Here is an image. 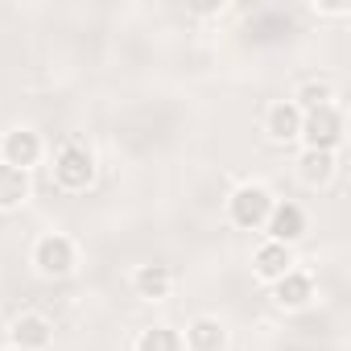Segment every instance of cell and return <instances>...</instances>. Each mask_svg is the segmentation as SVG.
Masks as SVG:
<instances>
[{
	"instance_id": "1",
	"label": "cell",
	"mask_w": 351,
	"mask_h": 351,
	"mask_svg": "<svg viewBox=\"0 0 351 351\" xmlns=\"http://www.w3.org/2000/svg\"><path fill=\"white\" fill-rule=\"evenodd\" d=\"M54 182H58L62 191H87V186L95 182V157H91L87 145L66 141V145L58 149V157H54Z\"/></svg>"
},
{
	"instance_id": "2",
	"label": "cell",
	"mask_w": 351,
	"mask_h": 351,
	"mask_svg": "<svg viewBox=\"0 0 351 351\" xmlns=\"http://www.w3.org/2000/svg\"><path fill=\"white\" fill-rule=\"evenodd\" d=\"M306 149H322V153H335V145L343 141V116L335 104L326 108H314V112H302V132Z\"/></svg>"
},
{
	"instance_id": "3",
	"label": "cell",
	"mask_w": 351,
	"mask_h": 351,
	"mask_svg": "<svg viewBox=\"0 0 351 351\" xmlns=\"http://www.w3.org/2000/svg\"><path fill=\"white\" fill-rule=\"evenodd\" d=\"M269 211H273V199H269V191L256 186V182L240 186V191L228 199V215H232L236 228H265Z\"/></svg>"
},
{
	"instance_id": "4",
	"label": "cell",
	"mask_w": 351,
	"mask_h": 351,
	"mask_svg": "<svg viewBox=\"0 0 351 351\" xmlns=\"http://www.w3.org/2000/svg\"><path fill=\"white\" fill-rule=\"evenodd\" d=\"M34 265H38V273H46V277H66L71 269H75V244L66 240V236H42L38 240V248H34Z\"/></svg>"
},
{
	"instance_id": "5",
	"label": "cell",
	"mask_w": 351,
	"mask_h": 351,
	"mask_svg": "<svg viewBox=\"0 0 351 351\" xmlns=\"http://www.w3.org/2000/svg\"><path fill=\"white\" fill-rule=\"evenodd\" d=\"M265 228H269V240H277V244H285V248H289V244L306 232V215H302V207H298V203H273V211H269Z\"/></svg>"
},
{
	"instance_id": "6",
	"label": "cell",
	"mask_w": 351,
	"mask_h": 351,
	"mask_svg": "<svg viewBox=\"0 0 351 351\" xmlns=\"http://www.w3.org/2000/svg\"><path fill=\"white\" fill-rule=\"evenodd\" d=\"M252 269H256V277L261 281H281L289 269H293V252L285 248V244H277V240H265L261 248H256V256H252Z\"/></svg>"
},
{
	"instance_id": "7",
	"label": "cell",
	"mask_w": 351,
	"mask_h": 351,
	"mask_svg": "<svg viewBox=\"0 0 351 351\" xmlns=\"http://www.w3.org/2000/svg\"><path fill=\"white\" fill-rule=\"evenodd\" d=\"M50 339H54V326H50L42 314H21V318H13V347H21V351H46Z\"/></svg>"
},
{
	"instance_id": "8",
	"label": "cell",
	"mask_w": 351,
	"mask_h": 351,
	"mask_svg": "<svg viewBox=\"0 0 351 351\" xmlns=\"http://www.w3.org/2000/svg\"><path fill=\"white\" fill-rule=\"evenodd\" d=\"M0 153H5V165L29 169V165L42 157V141H38V132H29V128H17V132H9V136H5Z\"/></svg>"
},
{
	"instance_id": "9",
	"label": "cell",
	"mask_w": 351,
	"mask_h": 351,
	"mask_svg": "<svg viewBox=\"0 0 351 351\" xmlns=\"http://www.w3.org/2000/svg\"><path fill=\"white\" fill-rule=\"evenodd\" d=\"M265 132L273 136V141H298V132H302V112L289 104V99H277L269 112H265Z\"/></svg>"
},
{
	"instance_id": "10",
	"label": "cell",
	"mask_w": 351,
	"mask_h": 351,
	"mask_svg": "<svg viewBox=\"0 0 351 351\" xmlns=\"http://www.w3.org/2000/svg\"><path fill=\"white\" fill-rule=\"evenodd\" d=\"M169 285H173V273H169L165 265H141V269L132 273V289H136V298H145V302L169 298Z\"/></svg>"
},
{
	"instance_id": "11",
	"label": "cell",
	"mask_w": 351,
	"mask_h": 351,
	"mask_svg": "<svg viewBox=\"0 0 351 351\" xmlns=\"http://www.w3.org/2000/svg\"><path fill=\"white\" fill-rule=\"evenodd\" d=\"M273 298H277V306H285V310H298V306H306V302L314 298V281H310L306 273L289 269L281 281H273Z\"/></svg>"
},
{
	"instance_id": "12",
	"label": "cell",
	"mask_w": 351,
	"mask_h": 351,
	"mask_svg": "<svg viewBox=\"0 0 351 351\" xmlns=\"http://www.w3.org/2000/svg\"><path fill=\"white\" fill-rule=\"evenodd\" d=\"M29 199V173L0 161V211H13Z\"/></svg>"
},
{
	"instance_id": "13",
	"label": "cell",
	"mask_w": 351,
	"mask_h": 351,
	"mask_svg": "<svg viewBox=\"0 0 351 351\" xmlns=\"http://www.w3.org/2000/svg\"><path fill=\"white\" fill-rule=\"evenodd\" d=\"M223 343H228V335H223L219 318H195L186 326V347L191 351H223Z\"/></svg>"
},
{
	"instance_id": "14",
	"label": "cell",
	"mask_w": 351,
	"mask_h": 351,
	"mask_svg": "<svg viewBox=\"0 0 351 351\" xmlns=\"http://www.w3.org/2000/svg\"><path fill=\"white\" fill-rule=\"evenodd\" d=\"M298 173H302V182H306V186H322V182H330V173H335V153L306 149V153L298 157Z\"/></svg>"
},
{
	"instance_id": "15",
	"label": "cell",
	"mask_w": 351,
	"mask_h": 351,
	"mask_svg": "<svg viewBox=\"0 0 351 351\" xmlns=\"http://www.w3.org/2000/svg\"><path fill=\"white\" fill-rule=\"evenodd\" d=\"M330 99H335V91H330V83H326V79H306L289 104H293L298 112H314V108H326Z\"/></svg>"
},
{
	"instance_id": "16",
	"label": "cell",
	"mask_w": 351,
	"mask_h": 351,
	"mask_svg": "<svg viewBox=\"0 0 351 351\" xmlns=\"http://www.w3.org/2000/svg\"><path fill=\"white\" fill-rule=\"evenodd\" d=\"M136 351H182V335L173 326H149V330H141Z\"/></svg>"
},
{
	"instance_id": "17",
	"label": "cell",
	"mask_w": 351,
	"mask_h": 351,
	"mask_svg": "<svg viewBox=\"0 0 351 351\" xmlns=\"http://www.w3.org/2000/svg\"><path fill=\"white\" fill-rule=\"evenodd\" d=\"M9 351H21V347H9Z\"/></svg>"
}]
</instances>
